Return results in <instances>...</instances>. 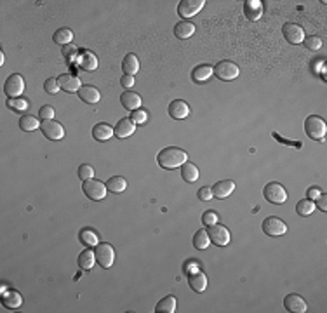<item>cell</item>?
I'll return each mask as SVG.
<instances>
[{
  "label": "cell",
  "mask_w": 327,
  "mask_h": 313,
  "mask_svg": "<svg viewBox=\"0 0 327 313\" xmlns=\"http://www.w3.org/2000/svg\"><path fill=\"white\" fill-rule=\"evenodd\" d=\"M188 160V155L183 150L176 148V146H169V148H164L162 152L157 155V162L162 169H176L181 167L185 162Z\"/></svg>",
  "instance_id": "obj_1"
},
{
  "label": "cell",
  "mask_w": 327,
  "mask_h": 313,
  "mask_svg": "<svg viewBox=\"0 0 327 313\" xmlns=\"http://www.w3.org/2000/svg\"><path fill=\"white\" fill-rule=\"evenodd\" d=\"M305 131H307V134L310 136L314 141H324L326 132H327V125L321 117H317V115H310V117L305 120Z\"/></svg>",
  "instance_id": "obj_2"
},
{
  "label": "cell",
  "mask_w": 327,
  "mask_h": 313,
  "mask_svg": "<svg viewBox=\"0 0 327 313\" xmlns=\"http://www.w3.org/2000/svg\"><path fill=\"white\" fill-rule=\"evenodd\" d=\"M214 75L218 77V79L221 80H235L238 75H240V70H238V66L235 65L233 61H228V59H223V61H219L216 66H214Z\"/></svg>",
  "instance_id": "obj_3"
},
{
  "label": "cell",
  "mask_w": 327,
  "mask_h": 313,
  "mask_svg": "<svg viewBox=\"0 0 327 313\" xmlns=\"http://www.w3.org/2000/svg\"><path fill=\"white\" fill-rule=\"evenodd\" d=\"M263 195H265V199L268 200L270 204H277V206H280V204H284L287 200L286 188H284V186L280 185V183H277V181L268 183V185L265 186Z\"/></svg>",
  "instance_id": "obj_4"
},
{
  "label": "cell",
  "mask_w": 327,
  "mask_h": 313,
  "mask_svg": "<svg viewBox=\"0 0 327 313\" xmlns=\"http://www.w3.org/2000/svg\"><path fill=\"white\" fill-rule=\"evenodd\" d=\"M82 190L87 199H91V200H103L108 192L107 185L98 181V179H87V181H84Z\"/></svg>",
  "instance_id": "obj_5"
},
{
  "label": "cell",
  "mask_w": 327,
  "mask_h": 313,
  "mask_svg": "<svg viewBox=\"0 0 327 313\" xmlns=\"http://www.w3.org/2000/svg\"><path fill=\"white\" fill-rule=\"evenodd\" d=\"M94 252H96V261L101 265V268H111L115 261V251L110 244H98Z\"/></svg>",
  "instance_id": "obj_6"
},
{
  "label": "cell",
  "mask_w": 327,
  "mask_h": 313,
  "mask_svg": "<svg viewBox=\"0 0 327 313\" xmlns=\"http://www.w3.org/2000/svg\"><path fill=\"white\" fill-rule=\"evenodd\" d=\"M263 231H265L268 237H280L287 231V224L282 219L275 216H270L263 221Z\"/></svg>",
  "instance_id": "obj_7"
},
{
  "label": "cell",
  "mask_w": 327,
  "mask_h": 313,
  "mask_svg": "<svg viewBox=\"0 0 327 313\" xmlns=\"http://www.w3.org/2000/svg\"><path fill=\"white\" fill-rule=\"evenodd\" d=\"M40 131L44 132V136L51 141H58V139L65 138V129L59 122H56L54 118L52 120H44L40 125Z\"/></svg>",
  "instance_id": "obj_8"
},
{
  "label": "cell",
  "mask_w": 327,
  "mask_h": 313,
  "mask_svg": "<svg viewBox=\"0 0 327 313\" xmlns=\"http://www.w3.org/2000/svg\"><path fill=\"white\" fill-rule=\"evenodd\" d=\"M3 91H5V94L9 96V100H10V98L21 96V93L24 91V80H23V77H21L19 73H12V75H10L9 79L5 80Z\"/></svg>",
  "instance_id": "obj_9"
},
{
  "label": "cell",
  "mask_w": 327,
  "mask_h": 313,
  "mask_svg": "<svg viewBox=\"0 0 327 313\" xmlns=\"http://www.w3.org/2000/svg\"><path fill=\"white\" fill-rule=\"evenodd\" d=\"M204 0H181L178 5V14L181 17H193L195 14H199L204 7Z\"/></svg>",
  "instance_id": "obj_10"
},
{
  "label": "cell",
  "mask_w": 327,
  "mask_h": 313,
  "mask_svg": "<svg viewBox=\"0 0 327 313\" xmlns=\"http://www.w3.org/2000/svg\"><path fill=\"white\" fill-rule=\"evenodd\" d=\"M207 233H209L211 242L216 244L218 247H224V245H228V242H230V231L218 223L209 226V231H207Z\"/></svg>",
  "instance_id": "obj_11"
},
{
  "label": "cell",
  "mask_w": 327,
  "mask_h": 313,
  "mask_svg": "<svg viewBox=\"0 0 327 313\" xmlns=\"http://www.w3.org/2000/svg\"><path fill=\"white\" fill-rule=\"evenodd\" d=\"M282 31H284V37H286V40L289 42V44H303L305 31H303V28H301L300 24L287 23V24H284Z\"/></svg>",
  "instance_id": "obj_12"
},
{
  "label": "cell",
  "mask_w": 327,
  "mask_h": 313,
  "mask_svg": "<svg viewBox=\"0 0 327 313\" xmlns=\"http://www.w3.org/2000/svg\"><path fill=\"white\" fill-rule=\"evenodd\" d=\"M58 82H59V87H61L63 91H66V93H79L80 87H82L80 79L77 75H73V73H63L58 79Z\"/></svg>",
  "instance_id": "obj_13"
},
{
  "label": "cell",
  "mask_w": 327,
  "mask_h": 313,
  "mask_svg": "<svg viewBox=\"0 0 327 313\" xmlns=\"http://www.w3.org/2000/svg\"><path fill=\"white\" fill-rule=\"evenodd\" d=\"M284 307L287 312L293 313H305L307 312V303L300 294H287L286 300H284Z\"/></svg>",
  "instance_id": "obj_14"
},
{
  "label": "cell",
  "mask_w": 327,
  "mask_h": 313,
  "mask_svg": "<svg viewBox=\"0 0 327 313\" xmlns=\"http://www.w3.org/2000/svg\"><path fill=\"white\" fill-rule=\"evenodd\" d=\"M169 115H171L174 120H181V118H186L190 115V106L186 104V101L183 100H176L169 104Z\"/></svg>",
  "instance_id": "obj_15"
},
{
  "label": "cell",
  "mask_w": 327,
  "mask_h": 313,
  "mask_svg": "<svg viewBox=\"0 0 327 313\" xmlns=\"http://www.w3.org/2000/svg\"><path fill=\"white\" fill-rule=\"evenodd\" d=\"M120 101H122V106L131 111L139 110V106H141V96H139L138 93H134V91H125V93H122Z\"/></svg>",
  "instance_id": "obj_16"
},
{
  "label": "cell",
  "mask_w": 327,
  "mask_h": 313,
  "mask_svg": "<svg viewBox=\"0 0 327 313\" xmlns=\"http://www.w3.org/2000/svg\"><path fill=\"white\" fill-rule=\"evenodd\" d=\"M77 65H79V68L86 70V72H94V70L98 68L96 54H93V52H89V51L80 52V56L77 58Z\"/></svg>",
  "instance_id": "obj_17"
},
{
  "label": "cell",
  "mask_w": 327,
  "mask_h": 313,
  "mask_svg": "<svg viewBox=\"0 0 327 313\" xmlns=\"http://www.w3.org/2000/svg\"><path fill=\"white\" fill-rule=\"evenodd\" d=\"M211 190H213V195L216 197V199H226V197H230L231 193H233L235 183L230 181V179H226V181H218Z\"/></svg>",
  "instance_id": "obj_18"
},
{
  "label": "cell",
  "mask_w": 327,
  "mask_h": 313,
  "mask_svg": "<svg viewBox=\"0 0 327 313\" xmlns=\"http://www.w3.org/2000/svg\"><path fill=\"white\" fill-rule=\"evenodd\" d=\"M79 96L87 104H96L101 100V93L94 86H82L79 91Z\"/></svg>",
  "instance_id": "obj_19"
},
{
  "label": "cell",
  "mask_w": 327,
  "mask_h": 313,
  "mask_svg": "<svg viewBox=\"0 0 327 313\" xmlns=\"http://www.w3.org/2000/svg\"><path fill=\"white\" fill-rule=\"evenodd\" d=\"M134 131H136L134 122H132L131 118H122V120H118L117 127H115V136L120 139H125L134 134Z\"/></svg>",
  "instance_id": "obj_20"
},
{
  "label": "cell",
  "mask_w": 327,
  "mask_h": 313,
  "mask_svg": "<svg viewBox=\"0 0 327 313\" xmlns=\"http://www.w3.org/2000/svg\"><path fill=\"white\" fill-rule=\"evenodd\" d=\"M2 305L9 310H16L23 305V296H21L17 291H7V293H2Z\"/></svg>",
  "instance_id": "obj_21"
},
{
  "label": "cell",
  "mask_w": 327,
  "mask_h": 313,
  "mask_svg": "<svg viewBox=\"0 0 327 313\" xmlns=\"http://www.w3.org/2000/svg\"><path fill=\"white\" fill-rule=\"evenodd\" d=\"M245 16L251 21H258L263 16V3L259 0H247L244 5Z\"/></svg>",
  "instance_id": "obj_22"
},
{
  "label": "cell",
  "mask_w": 327,
  "mask_h": 313,
  "mask_svg": "<svg viewBox=\"0 0 327 313\" xmlns=\"http://www.w3.org/2000/svg\"><path fill=\"white\" fill-rule=\"evenodd\" d=\"M211 75H214V70H213V66H209V65H199L192 72V79H193V82H197V84L207 82V80L211 79Z\"/></svg>",
  "instance_id": "obj_23"
},
{
  "label": "cell",
  "mask_w": 327,
  "mask_h": 313,
  "mask_svg": "<svg viewBox=\"0 0 327 313\" xmlns=\"http://www.w3.org/2000/svg\"><path fill=\"white\" fill-rule=\"evenodd\" d=\"M113 134H115V129L110 127L108 124H103V122H101V124H96L93 129V136L96 141H108Z\"/></svg>",
  "instance_id": "obj_24"
},
{
  "label": "cell",
  "mask_w": 327,
  "mask_h": 313,
  "mask_svg": "<svg viewBox=\"0 0 327 313\" xmlns=\"http://www.w3.org/2000/svg\"><path fill=\"white\" fill-rule=\"evenodd\" d=\"M195 33V24L190 23V21H179L178 24L174 26V35L178 38H181V40H186V38H190L192 35Z\"/></svg>",
  "instance_id": "obj_25"
},
{
  "label": "cell",
  "mask_w": 327,
  "mask_h": 313,
  "mask_svg": "<svg viewBox=\"0 0 327 313\" xmlns=\"http://www.w3.org/2000/svg\"><path fill=\"white\" fill-rule=\"evenodd\" d=\"M200 172H199V167L192 162H185L181 165V178L185 179L186 183H195L199 179Z\"/></svg>",
  "instance_id": "obj_26"
},
{
  "label": "cell",
  "mask_w": 327,
  "mask_h": 313,
  "mask_svg": "<svg viewBox=\"0 0 327 313\" xmlns=\"http://www.w3.org/2000/svg\"><path fill=\"white\" fill-rule=\"evenodd\" d=\"M122 70H124L125 75L134 77V73H138L139 70V59L136 54H127L124 58V63H122Z\"/></svg>",
  "instance_id": "obj_27"
},
{
  "label": "cell",
  "mask_w": 327,
  "mask_h": 313,
  "mask_svg": "<svg viewBox=\"0 0 327 313\" xmlns=\"http://www.w3.org/2000/svg\"><path fill=\"white\" fill-rule=\"evenodd\" d=\"M190 287L195 293H204L207 289V277L202 272H197L190 275Z\"/></svg>",
  "instance_id": "obj_28"
},
{
  "label": "cell",
  "mask_w": 327,
  "mask_h": 313,
  "mask_svg": "<svg viewBox=\"0 0 327 313\" xmlns=\"http://www.w3.org/2000/svg\"><path fill=\"white\" fill-rule=\"evenodd\" d=\"M79 238L84 245H87V247H94V245L100 244V237H98L96 231L91 230V228H84V230H80Z\"/></svg>",
  "instance_id": "obj_29"
},
{
  "label": "cell",
  "mask_w": 327,
  "mask_h": 313,
  "mask_svg": "<svg viewBox=\"0 0 327 313\" xmlns=\"http://www.w3.org/2000/svg\"><path fill=\"white\" fill-rule=\"evenodd\" d=\"M209 244H211V238H209V233L206 231V228L195 231V235H193V245H195V249L206 251V249L209 247Z\"/></svg>",
  "instance_id": "obj_30"
},
{
  "label": "cell",
  "mask_w": 327,
  "mask_h": 313,
  "mask_svg": "<svg viewBox=\"0 0 327 313\" xmlns=\"http://www.w3.org/2000/svg\"><path fill=\"white\" fill-rule=\"evenodd\" d=\"M96 263V252L91 251V249H86V251L80 252L79 256V266L82 270H91Z\"/></svg>",
  "instance_id": "obj_31"
},
{
  "label": "cell",
  "mask_w": 327,
  "mask_h": 313,
  "mask_svg": "<svg viewBox=\"0 0 327 313\" xmlns=\"http://www.w3.org/2000/svg\"><path fill=\"white\" fill-rule=\"evenodd\" d=\"M176 308H178V301H176V298L174 296H165L164 300H160L159 303H157L155 312H159V313H162V312L174 313Z\"/></svg>",
  "instance_id": "obj_32"
},
{
  "label": "cell",
  "mask_w": 327,
  "mask_h": 313,
  "mask_svg": "<svg viewBox=\"0 0 327 313\" xmlns=\"http://www.w3.org/2000/svg\"><path fill=\"white\" fill-rule=\"evenodd\" d=\"M107 188H108V192H111V193H122L127 188V181H125V178H122V176H113V178L108 179Z\"/></svg>",
  "instance_id": "obj_33"
},
{
  "label": "cell",
  "mask_w": 327,
  "mask_h": 313,
  "mask_svg": "<svg viewBox=\"0 0 327 313\" xmlns=\"http://www.w3.org/2000/svg\"><path fill=\"white\" fill-rule=\"evenodd\" d=\"M52 40L56 42V44L59 45H70V42L73 40V31L70 30V28H59L58 31L54 33V37H52Z\"/></svg>",
  "instance_id": "obj_34"
},
{
  "label": "cell",
  "mask_w": 327,
  "mask_h": 313,
  "mask_svg": "<svg viewBox=\"0 0 327 313\" xmlns=\"http://www.w3.org/2000/svg\"><path fill=\"white\" fill-rule=\"evenodd\" d=\"M42 124H38V118L33 117V115H23L19 118V127L26 132H31V131H37Z\"/></svg>",
  "instance_id": "obj_35"
},
{
  "label": "cell",
  "mask_w": 327,
  "mask_h": 313,
  "mask_svg": "<svg viewBox=\"0 0 327 313\" xmlns=\"http://www.w3.org/2000/svg\"><path fill=\"white\" fill-rule=\"evenodd\" d=\"M315 210V202L314 200H300L296 206V212L300 216H310Z\"/></svg>",
  "instance_id": "obj_36"
},
{
  "label": "cell",
  "mask_w": 327,
  "mask_h": 313,
  "mask_svg": "<svg viewBox=\"0 0 327 313\" xmlns=\"http://www.w3.org/2000/svg\"><path fill=\"white\" fill-rule=\"evenodd\" d=\"M7 106H9L10 110L24 111V110H28L30 103H28V100H23V98H10V100L7 101Z\"/></svg>",
  "instance_id": "obj_37"
},
{
  "label": "cell",
  "mask_w": 327,
  "mask_h": 313,
  "mask_svg": "<svg viewBox=\"0 0 327 313\" xmlns=\"http://www.w3.org/2000/svg\"><path fill=\"white\" fill-rule=\"evenodd\" d=\"M303 44L307 45L310 51H319L322 47V38L317 37V35H310V37H305Z\"/></svg>",
  "instance_id": "obj_38"
},
{
  "label": "cell",
  "mask_w": 327,
  "mask_h": 313,
  "mask_svg": "<svg viewBox=\"0 0 327 313\" xmlns=\"http://www.w3.org/2000/svg\"><path fill=\"white\" fill-rule=\"evenodd\" d=\"M44 89H45V93H47V94H58L61 87H59L58 79L51 77V79H47V80L44 82Z\"/></svg>",
  "instance_id": "obj_39"
},
{
  "label": "cell",
  "mask_w": 327,
  "mask_h": 313,
  "mask_svg": "<svg viewBox=\"0 0 327 313\" xmlns=\"http://www.w3.org/2000/svg\"><path fill=\"white\" fill-rule=\"evenodd\" d=\"M79 178L87 181V179H93L94 178V167L89 164H82L79 167Z\"/></svg>",
  "instance_id": "obj_40"
},
{
  "label": "cell",
  "mask_w": 327,
  "mask_h": 313,
  "mask_svg": "<svg viewBox=\"0 0 327 313\" xmlns=\"http://www.w3.org/2000/svg\"><path fill=\"white\" fill-rule=\"evenodd\" d=\"M218 221H219V217H218L216 210H206V212H204L202 223L206 224V226H213V224H216Z\"/></svg>",
  "instance_id": "obj_41"
},
{
  "label": "cell",
  "mask_w": 327,
  "mask_h": 313,
  "mask_svg": "<svg viewBox=\"0 0 327 313\" xmlns=\"http://www.w3.org/2000/svg\"><path fill=\"white\" fill-rule=\"evenodd\" d=\"M131 120L134 122L136 125H141L145 124L146 120H148V113H146L145 110H134L131 115Z\"/></svg>",
  "instance_id": "obj_42"
},
{
  "label": "cell",
  "mask_w": 327,
  "mask_h": 313,
  "mask_svg": "<svg viewBox=\"0 0 327 313\" xmlns=\"http://www.w3.org/2000/svg\"><path fill=\"white\" fill-rule=\"evenodd\" d=\"M63 56H65L68 61H75V59L79 58V49H77L75 45H65V47H63Z\"/></svg>",
  "instance_id": "obj_43"
},
{
  "label": "cell",
  "mask_w": 327,
  "mask_h": 313,
  "mask_svg": "<svg viewBox=\"0 0 327 313\" xmlns=\"http://www.w3.org/2000/svg\"><path fill=\"white\" fill-rule=\"evenodd\" d=\"M38 118H42V120H52L54 118V108L49 106V104L42 106L40 111H38Z\"/></svg>",
  "instance_id": "obj_44"
},
{
  "label": "cell",
  "mask_w": 327,
  "mask_h": 313,
  "mask_svg": "<svg viewBox=\"0 0 327 313\" xmlns=\"http://www.w3.org/2000/svg\"><path fill=\"white\" fill-rule=\"evenodd\" d=\"M197 197H199L200 200H204V202H207V200H211L214 195H213V190L207 188V186H202V188L197 192Z\"/></svg>",
  "instance_id": "obj_45"
},
{
  "label": "cell",
  "mask_w": 327,
  "mask_h": 313,
  "mask_svg": "<svg viewBox=\"0 0 327 313\" xmlns=\"http://www.w3.org/2000/svg\"><path fill=\"white\" fill-rule=\"evenodd\" d=\"M321 195H322V192L319 186H312V188H308V200H314L315 202Z\"/></svg>",
  "instance_id": "obj_46"
},
{
  "label": "cell",
  "mask_w": 327,
  "mask_h": 313,
  "mask_svg": "<svg viewBox=\"0 0 327 313\" xmlns=\"http://www.w3.org/2000/svg\"><path fill=\"white\" fill-rule=\"evenodd\" d=\"M120 84H122V87L129 89V87L134 86V77H131V75H124V77H122V79H120Z\"/></svg>",
  "instance_id": "obj_47"
},
{
  "label": "cell",
  "mask_w": 327,
  "mask_h": 313,
  "mask_svg": "<svg viewBox=\"0 0 327 313\" xmlns=\"http://www.w3.org/2000/svg\"><path fill=\"white\" fill-rule=\"evenodd\" d=\"M185 272L186 273H190V275H192V273H197L199 272V263H195V261H188L185 265Z\"/></svg>",
  "instance_id": "obj_48"
},
{
  "label": "cell",
  "mask_w": 327,
  "mask_h": 313,
  "mask_svg": "<svg viewBox=\"0 0 327 313\" xmlns=\"http://www.w3.org/2000/svg\"><path fill=\"white\" fill-rule=\"evenodd\" d=\"M315 207H319L322 212H326V210H327V197L326 195L319 197V199H317V206H315Z\"/></svg>",
  "instance_id": "obj_49"
},
{
  "label": "cell",
  "mask_w": 327,
  "mask_h": 313,
  "mask_svg": "<svg viewBox=\"0 0 327 313\" xmlns=\"http://www.w3.org/2000/svg\"><path fill=\"white\" fill-rule=\"evenodd\" d=\"M273 138L279 139V141H282L284 145H294L296 148H301V143H298V141H289V139H284L282 136H280V134H275V132H273Z\"/></svg>",
  "instance_id": "obj_50"
},
{
  "label": "cell",
  "mask_w": 327,
  "mask_h": 313,
  "mask_svg": "<svg viewBox=\"0 0 327 313\" xmlns=\"http://www.w3.org/2000/svg\"><path fill=\"white\" fill-rule=\"evenodd\" d=\"M5 63V56H3V52L0 51V65H3Z\"/></svg>",
  "instance_id": "obj_51"
}]
</instances>
